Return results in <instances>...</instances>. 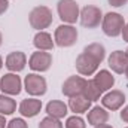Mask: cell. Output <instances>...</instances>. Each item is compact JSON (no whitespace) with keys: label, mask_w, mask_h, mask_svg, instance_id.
<instances>
[{"label":"cell","mask_w":128,"mask_h":128,"mask_svg":"<svg viewBox=\"0 0 128 128\" xmlns=\"http://www.w3.org/2000/svg\"><path fill=\"white\" fill-rule=\"evenodd\" d=\"M27 64V58H26V54L24 52H20V51H15V52H10L8 57H6V67L10 70V72H21Z\"/></svg>","instance_id":"14"},{"label":"cell","mask_w":128,"mask_h":128,"mask_svg":"<svg viewBox=\"0 0 128 128\" xmlns=\"http://www.w3.org/2000/svg\"><path fill=\"white\" fill-rule=\"evenodd\" d=\"M107 2H109V4H112L115 8H121V6L128 3V0H107Z\"/></svg>","instance_id":"26"},{"label":"cell","mask_w":128,"mask_h":128,"mask_svg":"<svg viewBox=\"0 0 128 128\" xmlns=\"http://www.w3.org/2000/svg\"><path fill=\"white\" fill-rule=\"evenodd\" d=\"M125 27L124 16L116 12H109L103 18V32L109 37H116L122 34V30Z\"/></svg>","instance_id":"2"},{"label":"cell","mask_w":128,"mask_h":128,"mask_svg":"<svg viewBox=\"0 0 128 128\" xmlns=\"http://www.w3.org/2000/svg\"><path fill=\"white\" fill-rule=\"evenodd\" d=\"M109 66H110V68L115 73H119V74L125 73V70H127V67H128L127 54L124 51H115V52H112L110 57H109Z\"/></svg>","instance_id":"12"},{"label":"cell","mask_w":128,"mask_h":128,"mask_svg":"<svg viewBox=\"0 0 128 128\" xmlns=\"http://www.w3.org/2000/svg\"><path fill=\"white\" fill-rule=\"evenodd\" d=\"M79 18H80V24H82L84 27H86V28H96V27L100 26L101 18H103L101 9L97 8V6L88 4V6H85V8L80 10Z\"/></svg>","instance_id":"5"},{"label":"cell","mask_w":128,"mask_h":128,"mask_svg":"<svg viewBox=\"0 0 128 128\" xmlns=\"http://www.w3.org/2000/svg\"><path fill=\"white\" fill-rule=\"evenodd\" d=\"M125 74H127V79H128V67H127V70H125Z\"/></svg>","instance_id":"33"},{"label":"cell","mask_w":128,"mask_h":128,"mask_svg":"<svg viewBox=\"0 0 128 128\" xmlns=\"http://www.w3.org/2000/svg\"><path fill=\"white\" fill-rule=\"evenodd\" d=\"M46 112H48L49 116L61 119V118H64L67 115V106L60 100H52V101H49L46 104Z\"/></svg>","instance_id":"19"},{"label":"cell","mask_w":128,"mask_h":128,"mask_svg":"<svg viewBox=\"0 0 128 128\" xmlns=\"http://www.w3.org/2000/svg\"><path fill=\"white\" fill-rule=\"evenodd\" d=\"M55 43L61 48H70L78 40V30L72 24H61L55 30Z\"/></svg>","instance_id":"3"},{"label":"cell","mask_w":128,"mask_h":128,"mask_svg":"<svg viewBox=\"0 0 128 128\" xmlns=\"http://www.w3.org/2000/svg\"><path fill=\"white\" fill-rule=\"evenodd\" d=\"M34 46L39 49V51H51L54 49V45L55 42L52 40L51 34L49 33H45V32H39L36 36H34V40H33Z\"/></svg>","instance_id":"17"},{"label":"cell","mask_w":128,"mask_h":128,"mask_svg":"<svg viewBox=\"0 0 128 128\" xmlns=\"http://www.w3.org/2000/svg\"><path fill=\"white\" fill-rule=\"evenodd\" d=\"M122 37H124L125 42H128V24H125V27L122 30Z\"/></svg>","instance_id":"29"},{"label":"cell","mask_w":128,"mask_h":128,"mask_svg":"<svg viewBox=\"0 0 128 128\" xmlns=\"http://www.w3.org/2000/svg\"><path fill=\"white\" fill-rule=\"evenodd\" d=\"M16 110V103L10 97L0 96V115H12Z\"/></svg>","instance_id":"20"},{"label":"cell","mask_w":128,"mask_h":128,"mask_svg":"<svg viewBox=\"0 0 128 128\" xmlns=\"http://www.w3.org/2000/svg\"><path fill=\"white\" fill-rule=\"evenodd\" d=\"M9 8V2L8 0H0V15H3Z\"/></svg>","instance_id":"27"},{"label":"cell","mask_w":128,"mask_h":128,"mask_svg":"<svg viewBox=\"0 0 128 128\" xmlns=\"http://www.w3.org/2000/svg\"><path fill=\"white\" fill-rule=\"evenodd\" d=\"M86 85V80L80 76H70L63 84V94L67 97L80 96L84 92V88Z\"/></svg>","instance_id":"10"},{"label":"cell","mask_w":128,"mask_h":128,"mask_svg":"<svg viewBox=\"0 0 128 128\" xmlns=\"http://www.w3.org/2000/svg\"><path fill=\"white\" fill-rule=\"evenodd\" d=\"M127 128H128V127H127Z\"/></svg>","instance_id":"36"},{"label":"cell","mask_w":128,"mask_h":128,"mask_svg":"<svg viewBox=\"0 0 128 128\" xmlns=\"http://www.w3.org/2000/svg\"><path fill=\"white\" fill-rule=\"evenodd\" d=\"M2 66H3V60H2V57H0V70H2Z\"/></svg>","instance_id":"32"},{"label":"cell","mask_w":128,"mask_h":128,"mask_svg":"<svg viewBox=\"0 0 128 128\" xmlns=\"http://www.w3.org/2000/svg\"><path fill=\"white\" fill-rule=\"evenodd\" d=\"M82 96L85 97V98H88L90 101H96V100L100 98L101 91L97 88V85L94 84V80H86V85H85V88H84Z\"/></svg>","instance_id":"21"},{"label":"cell","mask_w":128,"mask_h":128,"mask_svg":"<svg viewBox=\"0 0 128 128\" xmlns=\"http://www.w3.org/2000/svg\"><path fill=\"white\" fill-rule=\"evenodd\" d=\"M42 109V101L36 98H26L20 104V113L26 118H34Z\"/></svg>","instance_id":"13"},{"label":"cell","mask_w":128,"mask_h":128,"mask_svg":"<svg viewBox=\"0 0 128 128\" xmlns=\"http://www.w3.org/2000/svg\"><path fill=\"white\" fill-rule=\"evenodd\" d=\"M94 84L97 85V88L101 91V94L104 91H109L113 85H115V78L112 76V73H109L107 70H100L94 76Z\"/></svg>","instance_id":"15"},{"label":"cell","mask_w":128,"mask_h":128,"mask_svg":"<svg viewBox=\"0 0 128 128\" xmlns=\"http://www.w3.org/2000/svg\"><path fill=\"white\" fill-rule=\"evenodd\" d=\"M2 40H3V39H2V33H0V45H2Z\"/></svg>","instance_id":"34"},{"label":"cell","mask_w":128,"mask_h":128,"mask_svg":"<svg viewBox=\"0 0 128 128\" xmlns=\"http://www.w3.org/2000/svg\"><path fill=\"white\" fill-rule=\"evenodd\" d=\"M98 61L92 55L86 54V52H82L78 58H76V68L78 72L82 74V76H91L94 74L98 68Z\"/></svg>","instance_id":"7"},{"label":"cell","mask_w":128,"mask_h":128,"mask_svg":"<svg viewBox=\"0 0 128 128\" xmlns=\"http://www.w3.org/2000/svg\"><path fill=\"white\" fill-rule=\"evenodd\" d=\"M109 119V112H106V109L100 107V106H96L92 107L90 112H88V122L91 125H101V124H106Z\"/></svg>","instance_id":"16"},{"label":"cell","mask_w":128,"mask_h":128,"mask_svg":"<svg viewBox=\"0 0 128 128\" xmlns=\"http://www.w3.org/2000/svg\"><path fill=\"white\" fill-rule=\"evenodd\" d=\"M85 121L79 116H70L67 121H66V128H85Z\"/></svg>","instance_id":"24"},{"label":"cell","mask_w":128,"mask_h":128,"mask_svg":"<svg viewBox=\"0 0 128 128\" xmlns=\"http://www.w3.org/2000/svg\"><path fill=\"white\" fill-rule=\"evenodd\" d=\"M6 128H28V125L26 124V121L24 119H21V118H15V119H12Z\"/></svg>","instance_id":"25"},{"label":"cell","mask_w":128,"mask_h":128,"mask_svg":"<svg viewBox=\"0 0 128 128\" xmlns=\"http://www.w3.org/2000/svg\"><path fill=\"white\" fill-rule=\"evenodd\" d=\"M52 12L49 8L46 6H36L30 12L28 15V21H30V26L36 30H43V28H48L51 24H52Z\"/></svg>","instance_id":"1"},{"label":"cell","mask_w":128,"mask_h":128,"mask_svg":"<svg viewBox=\"0 0 128 128\" xmlns=\"http://www.w3.org/2000/svg\"><path fill=\"white\" fill-rule=\"evenodd\" d=\"M125 54H127V57H128V48H127V51H125Z\"/></svg>","instance_id":"35"},{"label":"cell","mask_w":128,"mask_h":128,"mask_svg":"<svg viewBox=\"0 0 128 128\" xmlns=\"http://www.w3.org/2000/svg\"><path fill=\"white\" fill-rule=\"evenodd\" d=\"M57 10H58L61 21L67 22V24H74L79 18V14H80L79 4L74 0H60Z\"/></svg>","instance_id":"4"},{"label":"cell","mask_w":128,"mask_h":128,"mask_svg":"<svg viewBox=\"0 0 128 128\" xmlns=\"http://www.w3.org/2000/svg\"><path fill=\"white\" fill-rule=\"evenodd\" d=\"M94 128H113V127H110V125H107V124H101V125H97V127Z\"/></svg>","instance_id":"31"},{"label":"cell","mask_w":128,"mask_h":128,"mask_svg":"<svg viewBox=\"0 0 128 128\" xmlns=\"http://www.w3.org/2000/svg\"><path fill=\"white\" fill-rule=\"evenodd\" d=\"M125 101V96L119 90H113L101 98V104L109 110H118Z\"/></svg>","instance_id":"11"},{"label":"cell","mask_w":128,"mask_h":128,"mask_svg":"<svg viewBox=\"0 0 128 128\" xmlns=\"http://www.w3.org/2000/svg\"><path fill=\"white\" fill-rule=\"evenodd\" d=\"M68 107L72 109V112L74 113H85L90 107H91V101L88 98L82 96H74L70 97V101H68Z\"/></svg>","instance_id":"18"},{"label":"cell","mask_w":128,"mask_h":128,"mask_svg":"<svg viewBox=\"0 0 128 128\" xmlns=\"http://www.w3.org/2000/svg\"><path fill=\"white\" fill-rule=\"evenodd\" d=\"M6 127V121H4V116L0 115V128H4Z\"/></svg>","instance_id":"30"},{"label":"cell","mask_w":128,"mask_h":128,"mask_svg":"<svg viewBox=\"0 0 128 128\" xmlns=\"http://www.w3.org/2000/svg\"><path fill=\"white\" fill-rule=\"evenodd\" d=\"M24 86L26 91L30 96H43L46 92V80L43 76L36 74V73H30L26 76L24 79Z\"/></svg>","instance_id":"6"},{"label":"cell","mask_w":128,"mask_h":128,"mask_svg":"<svg viewBox=\"0 0 128 128\" xmlns=\"http://www.w3.org/2000/svg\"><path fill=\"white\" fill-rule=\"evenodd\" d=\"M51 64H52V55L46 51L33 52V55L30 57V61H28L30 68L34 72H46V70H49Z\"/></svg>","instance_id":"8"},{"label":"cell","mask_w":128,"mask_h":128,"mask_svg":"<svg viewBox=\"0 0 128 128\" xmlns=\"http://www.w3.org/2000/svg\"><path fill=\"white\" fill-rule=\"evenodd\" d=\"M21 79L15 73H8L0 79V90L9 96H18L21 92Z\"/></svg>","instance_id":"9"},{"label":"cell","mask_w":128,"mask_h":128,"mask_svg":"<svg viewBox=\"0 0 128 128\" xmlns=\"http://www.w3.org/2000/svg\"><path fill=\"white\" fill-rule=\"evenodd\" d=\"M39 128H63V124L60 122V119L52 118V116H46L40 121Z\"/></svg>","instance_id":"23"},{"label":"cell","mask_w":128,"mask_h":128,"mask_svg":"<svg viewBox=\"0 0 128 128\" xmlns=\"http://www.w3.org/2000/svg\"><path fill=\"white\" fill-rule=\"evenodd\" d=\"M121 119H122L124 122H127V124H128V106H127V107H124V110L121 112Z\"/></svg>","instance_id":"28"},{"label":"cell","mask_w":128,"mask_h":128,"mask_svg":"<svg viewBox=\"0 0 128 128\" xmlns=\"http://www.w3.org/2000/svg\"><path fill=\"white\" fill-rule=\"evenodd\" d=\"M84 52H86V54L92 55L98 63H101V61L104 60V55H106L104 46H103V45H100V43H91V45H88V46L84 49Z\"/></svg>","instance_id":"22"}]
</instances>
